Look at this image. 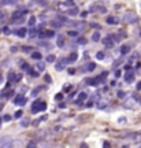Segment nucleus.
Returning <instances> with one entry per match:
<instances>
[{"instance_id": "nucleus-1", "label": "nucleus", "mask_w": 141, "mask_h": 148, "mask_svg": "<svg viewBox=\"0 0 141 148\" xmlns=\"http://www.w3.org/2000/svg\"><path fill=\"white\" fill-rule=\"evenodd\" d=\"M123 21L126 22V23H136L137 21H138V16L134 14V12H126L125 15H123Z\"/></svg>"}, {"instance_id": "nucleus-2", "label": "nucleus", "mask_w": 141, "mask_h": 148, "mask_svg": "<svg viewBox=\"0 0 141 148\" xmlns=\"http://www.w3.org/2000/svg\"><path fill=\"white\" fill-rule=\"evenodd\" d=\"M103 45H104L105 48H112L115 45V41H114V38L111 36H107L103 38Z\"/></svg>"}, {"instance_id": "nucleus-3", "label": "nucleus", "mask_w": 141, "mask_h": 148, "mask_svg": "<svg viewBox=\"0 0 141 148\" xmlns=\"http://www.w3.org/2000/svg\"><path fill=\"white\" fill-rule=\"evenodd\" d=\"M90 11H99L101 14H105V11H107V7L103 4H94L90 7Z\"/></svg>"}, {"instance_id": "nucleus-4", "label": "nucleus", "mask_w": 141, "mask_h": 148, "mask_svg": "<svg viewBox=\"0 0 141 148\" xmlns=\"http://www.w3.org/2000/svg\"><path fill=\"white\" fill-rule=\"evenodd\" d=\"M47 110V104L44 103V101H40V104L37 107H34V108H31V112L33 114H37V112H40V111H45Z\"/></svg>"}, {"instance_id": "nucleus-5", "label": "nucleus", "mask_w": 141, "mask_h": 148, "mask_svg": "<svg viewBox=\"0 0 141 148\" xmlns=\"http://www.w3.org/2000/svg\"><path fill=\"white\" fill-rule=\"evenodd\" d=\"M66 63H68V60L66 58L60 59L59 62H57V64L55 66V69L57 70V71H60V70H64V67H66Z\"/></svg>"}, {"instance_id": "nucleus-6", "label": "nucleus", "mask_w": 141, "mask_h": 148, "mask_svg": "<svg viewBox=\"0 0 141 148\" xmlns=\"http://www.w3.org/2000/svg\"><path fill=\"white\" fill-rule=\"evenodd\" d=\"M125 81L127 82V84H130V82H133L134 81V73L130 70H126V74H125Z\"/></svg>"}, {"instance_id": "nucleus-7", "label": "nucleus", "mask_w": 141, "mask_h": 148, "mask_svg": "<svg viewBox=\"0 0 141 148\" xmlns=\"http://www.w3.org/2000/svg\"><path fill=\"white\" fill-rule=\"evenodd\" d=\"M14 103H15L16 106H23V104L26 103V97L22 95H18L15 99H14Z\"/></svg>"}, {"instance_id": "nucleus-8", "label": "nucleus", "mask_w": 141, "mask_h": 148, "mask_svg": "<svg viewBox=\"0 0 141 148\" xmlns=\"http://www.w3.org/2000/svg\"><path fill=\"white\" fill-rule=\"evenodd\" d=\"M26 14V10H18V11H14L12 12V19L15 21V19H21L22 16Z\"/></svg>"}, {"instance_id": "nucleus-9", "label": "nucleus", "mask_w": 141, "mask_h": 148, "mask_svg": "<svg viewBox=\"0 0 141 148\" xmlns=\"http://www.w3.org/2000/svg\"><path fill=\"white\" fill-rule=\"evenodd\" d=\"M11 145H12V141H11L10 137L0 138V147H11Z\"/></svg>"}, {"instance_id": "nucleus-10", "label": "nucleus", "mask_w": 141, "mask_h": 148, "mask_svg": "<svg viewBox=\"0 0 141 148\" xmlns=\"http://www.w3.org/2000/svg\"><path fill=\"white\" fill-rule=\"evenodd\" d=\"M101 81H100L99 77H96V78H86V84L92 85V86H97Z\"/></svg>"}, {"instance_id": "nucleus-11", "label": "nucleus", "mask_w": 141, "mask_h": 148, "mask_svg": "<svg viewBox=\"0 0 141 148\" xmlns=\"http://www.w3.org/2000/svg\"><path fill=\"white\" fill-rule=\"evenodd\" d=\"M53 36H55V32H53V30H47V32L38 33V37H41V38H45V37H53Z\"/></svg>"}, {"instance_id": "nucleus-12", "label": "nucleus", "mask_w": 141, "mask_h": 148, "mask_svg": "<svg viewBox=\"0 0 141 148\" xmlns=\"http://www.w3.org/2000/svg\"><path fill=\"white\" fill-rule=\"evenodd\" d=\"M105 22H107L108 25H116V23L119 22V19H118V18H115V16H112V15H108Z\"/></svg>"}, {"instance_id": "nucleus-13", "label": "nucleus", "mask_w": 141, "mask_h": 148, "mask_svg": "<svg viewBox=\"0 0 141 148\" xmlns=\"http://www.w3.org/2000/svg\"><path fill=\"white\" fill-rule=\"evenodd\" d=\"M26 32H27V30L25 29V27H21V29H16V30H15V36H18V37H21V38H22V37H25V36H26Z\"/></svg>"}, {"instance_id": "nucleus-14", "label": "nucleus", "mask_w": 141, "mask_h": 148, "mask_svg": "<svg viewBox=\"0 0 141 148\" xmlns=\"http://www.w3.org/2000/svg\"><path fill=\"white\" fill-rule=\"evenodd\" d=\"M86 99H88V95H86L85 92H79L78 100H77V103H78V104H82V101H85Z\"/></svg>"}, {"instance_id": "nucleus-15", "label": "nucleus", "mask_w": 141, "mask_h": 148, "mask_svg": "<svg viewBox=\"0 0 141 148\" xmlns=\"http://www.w3.org/2000/svg\"><path fill=\"white\" fill-rule=\"evenodd\" d=\"M67 14H68V15L75 16V15H78V14H79V10L75 7V5H73V7H70V10L67 11Z\"/></svg>"}, {"instance_id": "nucleus-16", "label": "nucleus", "mask_w": 141, "mask_h": 148, "mask_svg": "<svg viewBox=\"0 0 141 148\" xmlns=\"http://www.w3.org/2000/svg\"><path fill=\"white\" fill-rule=\"evenodd\" d=\"M77 59H78V53H77V52H71V53H70V56L67 58V60H68V62H75Z\"/></svg>"}, {"instance_id": "nucleus-17", "label": "nucleus", "mask_w": 141, "mask_h": 148, "mask_svg": "<svg viewBox=\"0 0 141 148\" xmlns=\"http://www.w3.org/2000/svg\"><path fill=\"white\" fill-rule=\"evenodd\" d=\"M62 22H59L57 19H55V21H51V26L52 27H62Z\"/></svg>"}, {"instance_id": "nucleus-18", "label": "nucleus", "mask_w": 141, "mask_h": 148, "mask_svg": "<svg viewBox=\"0 0 141 148\" xmlns=\"http://www.w3.org/2000/svg\"><path fill=\"white\" fill-rule=\"evenodd\" d=\"M131 96H133V99H134V100H136L137 103H138V104L141 106V95H138L137 92H134V93H133Z\"/></svg>"}, {"instance_id": "nucleus-19", "label": "nucleus", "mask_w": 141, "mask_h": 148, "mask_svg": "<svg viewBox=\"0 0 141 148\" xmlns=\"http://www.w3.org/2000/svg\"><path fill=\"white\" fill-rule=\"evenodd\" d=\"M57 47H63V45H64V37L63 36H59L57 37Z\"/></svg>"}, {"instance_id": "nucleus-20", "label": "nucleus", "mask_w": 141, "mask_h": 148, "mask_svg": "<svg viewBox=\"0 0 141 148\" xmlns=\"http://www.w3.org/2000/svg\"><path fill=\"white\" fill-rule=\"evenodd\" d=\"M99 40H100V33H99V32H94L93 34H92V41L97 42Z\"/></svg>"}, {"instance_id": "nucleus-21", "label": "nucleus", "mask_w": 141, "mask_h": 148, "mask_svg": "<svg viewBox=\"0 0 141 148\" xmlns=\"http://www.w3.org/2000/svg\"><path fill=\"white\" fill-rule=\"evenodd\" d=\"M27 73H29V75H31V77H34V78L40 75V74H38V73L36 71V70H33V69H27Z\"/></svg>"}, {"instance_id": "nucleus-22", "label": "nucleus", "mask_w": 141, "mask_h": 148, "mask_svg": "<svg viewBox=\"0 0 141 148\" xmlns=\"http://www.w3.org/2000/svg\"><path fill=\"white\" fill-rule=\"evenodd\" d=\"M62 5H64V7H73L74 5V0H66V1H63Z\"/></svg>"}, {"instance_id": "nucleus-23", "label": "nucleus", "mask_w": 141, "mask_h": 148, "mask_svg": "<svg viewBox=\"0 0 141 148\" xmlns=\"http://www.w3.org/2000/svg\"><path fill=\"white\" fill-rule=\"evenodd\" d=\"M36 69L38 70V71H44V69H45V64L42 63V62H38V63L36 64Z\"/></svg>"}, {"instance_id": "nucleus-24", "label": "nucleus", "mask_w": 141, "mask_h": 148, "mask_svg": "<svg viewBox=\"0 0 141 148\" xmlns=\"http://www.w3.org/2000/svg\"><path fill=\"white\" fill-rule=\"evenodd\" d=\"M129 49H130V48L127 47V45H122V47H120V53H122V55H126V53L129 52Z\"/></svg>"}, {"instance_id": "nucleus-25", "label": "nucleus", "mask_w": 141, "mask_h": 148, "mask_svg": "<svg viewBox=\"0 0 141 148\" xmlns=\"http://www.w3.org/2000/svg\"><path fill=\"white\" fill-rule=\"evenodd\" d=\"M31 58L36 59V60H40V59H41V53L37 52V51H34V52L31 53Z\"/></svg>"}, {"instance_id": "nucleus-26", "label": "nucleus", "mask_w": 141, "mask_h": 148, "mask_svg": "<svg viewBox=\"0 0 141 148\" xmlns=\"http://www.w3.org/2000/svg\"><path fill=\"white\" fill-rule=\"evenodd\" d=\"M27 23H29V26H34V23H36V16L31 15L30 18H29V21H27Z\"/></svg>"}, {"instance_id": "nucleus-27", "label": "nucleus", "mask_w": 141, "mask_h": 148, "mask_svg": "<svg viewBox=\"0 0 141 148\" xmlns=\"http://www.w3.org/2000/svg\"><path fill=\"white\" fill-rule=\"evenodd\" d=\"M55 59H56V56H55L53 53H51V55H48V56H47V62H49V63H51V62H55Z\"/></svg>"}, {"instance_id": "nucleus-28", "label": "nucleus", "mask_w": 141, "mask_h": 148, "mask_svg": "<svg viewBox=\"0 0 141 148\" xmlns=\"http://www.w3.org/2000/svg\"><path fill=\"white\" fill-rule=\"evenodd\" d=\"M96 58L99 59V60H103V59L105 58V55H104V52H101V51H100V52H97L96 53Z\"/></svg>"}, {"instance_id": "nucleus-29", "label": "nucleus", "mask_w": 141, "mask_h": 148, "mask_svg": "<svg viewBox=\"0 0 141 148\" xmlns=\"http://www.w3.org/2000/svg\"><path fill=\"white\" fill-rule=\"evenodd\" d=\"M94 67H96V64L94 63H89L88 66H86V71H93Z\"/></svg>"}, {"instance_id": "nucleus-30", "label": "nucleus", "mask_w": 141, "mask_h": 148, "mask_svg": "<svg viewBox=\"0 0 141 148\" xmlns=\"http://www.w3.org/2000/svg\"><path fill=\"white\" fill-rule=\"evenodd\" d=\"M77 44H81V45H82V44H86L85 37H78V38H77Z\"/></svg>"}, {"instance_id": "nucleus-31", "label": "nucleus", "mask_w": 141, "mask_h": 148, "mask_svg": "<svg viewBox=\"0 0 141 148\" xmlns=\"http://www.w3.org/2000/svg\"><path fill=\"white\" fill-rule=\"evenodd\" d=\"M0 96H7V97L14 96V90H8V92H4V93H0Z\"/></svg>"}, {"instance_id": "nucleus-32", "label": "nucleus", "mask_w": 141, "mask_h": 148, "mask_svg": "<svg viewBox=\"0 0 141 148\" xmlns=\"http://www.w3.org/2000/svg\"><path fill=\"white\" fill-rule=\"evenodd\" d=\"M67 34L68 36H71V37H77L78 36V32H77V30H68Z\"/></svg>"}, {"instance_id": "nucleus-33", "label": "nucleus", "mask_w": 141, "mask_h": 148, "mask_svg": "<svg viewBox=\"0 0 141 148\" xmlns=\"http://www.w3.org/2000/svg\"><path fill=\"white\" fill-rule=\"evenodd\" d=\"M37 36V30L36 29H30L29 30V37H36Z\"/></svg>"}, {"instance_id": "nucleus-34", "label": "nucleus", "mask_w": 141, "mask_h": 148, "mask_svg": "<svg viewBox=\"0 0 141 148\" xmlns=\"http://www.w3.org/2000/svg\"><path fill=\"white\" fill-rule=\"evenodd\" d=\"M44 81H45V82H48V84H49V82H52L51 75H49V74H45V75H44Z\"/></svg>"}, {"instance_id": "nucleus-35", "label": "nucleus", "mask_w": 141, "mask_h": 148, "mask_svg": "<svg viewBox=\"0 0 141 148\" xmlns=\"http://www.w3.org/2000/svg\"><path fill=\"white\" fill-rule=\"evenodd\" d=\"M36 145H37L36 141H30V143H27V144H26V147H27V148H34Z\"/></svg>"}, {"instance_id": "nucleus-36", "label": "nucleus", "mask_w": 141, "mask_h": 148, "mask_svg": "<svg viewBox=\"0 0 141 148\" xmlns=\"http://www.w3.org/2000/svg\"><path fill=\"white\" fill-rule=\"evenodd\" d=\"M22 114H23V112H22V110H18L15 114H14V116H15L16 119H18V118H21V116H22Z\"/></svg>"}, {"instance_id": "nucleus-37", "label": "nucleus", "mask_w": 141, "mask_h": 148, "mask_svg": "<svg viewBox=\"0 0 141 148\" xmlns=\"http://www.w3.org/2000/svg\"><path fill=\"white\" fill-rule=\"evenodd\" d=\"M22 51H23V52H30V51H31V47H27V45H25V47H22Z\"/></svg>"}, {"instance_id": "nucleus-38", "label": "nucleus", "mask_w": 141, "mask_h": 148, "mask_svg": "<svg viewBox=\"0 0 141 148\" xmlns=\"http://www.w3.org/2000/svg\"><path fill=\"white\" fill-rule=\"evenodd\" d=\"M125 96H126V93L123 92V90H119V92H118V97H120V99H123Z\"/></svg>"}, {"instance_id": "nucleus-39", "label": "nucleus", "mask_w": 141, "mask_h": 148, "mask_svg": "<svg viewBox=\"0 0 141 148\" xmlns=\"http://www.w3.org/2000/svg\"><path fill=\"white\" fill-rule=\"evenodd\" d=\"M21 125H22V126H27V125H29V119H22Z\"/></svg>"}, {"instance_id": "nucleus-40", "label": "nucleus", "mask_w": 141, "mask_h": 148, "mask_svg": "<svg viewBox=\"0 0 141 148\" xmlns=\"http://www.w3.org/2000/svg\"><path fill=\"white\" fill-rule=\"evenodd\" d=\"M55 99H56V100H62V99H63V93H56V95H55Z\"/></svg>"}, {"instance_id": "nucleus-41", "label": "nucleus", "mask_w": 141, "mask_h": 148, "mask_svg": "<svg viewBox=\"0 0 141 148\" xmlns=\"http://www.w3.org/2000/svg\"><path fill=\"white\" fill-rule=\"evenodd\" d=\"M36 3H38L41 5H47V0H36Z\"/></svg>"}, {"instance_id": "nucleus-42", "label": "nucleus", "mask_w": 141, "mask_h": 148, "mask_svg": "<svg viewBox=\"0 0 141 148\" xmlns=\"http://www.w3.org/2000/svg\"><path fill=\"white\" fill-rule=\"evenodd\" d=\"M8 79H11V81L14 79V81H15V73H10V74H8Z\"/></svg>"}, {"instance_id": "nucleus-43", "label": "nucleus", "mask_w": 141, "mask_h": 148, "mask_svg": "<svg viewBox=\"0 0 141 148\" xmlns=\"http://www.w3.org/2000/svg\"><path fill=\"white\" fill-rule=\"evenodd\" d=\"M3 33H4V34H11V30H10V29H8L7 26H5L4 29H3Z\"/></svg>"}, {"instance_id": "nucleus-44", "label": "nucleus", "mask_w": 141, "mask_h": 148, "mask_svg": "<svg viewBox=\"0 0 141 148\" xmlns=\"http://www.w3.org/2000/svg\"><path fill=\"white\" fill-rule=\"evenodd\" d=\"M3 121H4V122H10L11 121V116L10 115H4V116H3Z\"/></svg>"}, {"instance_id": "nucleus-45", "label": "nucleus", "mask_w": 141, "mask_h": 148, "mask_svg": "<svg viewBox=\"0 0 141 148\" xmlns=\"http://www.w3.org/2000/svg\"><path fill=\"white\" fill-rule=\"evenodd\" d=\"M71 86H73V85H64V92H68V90L71 89Z\"/></svg>"}, {"instance_id": "nucleus-46", "label": "nucleus", "mask_w": 141, "mask_h": 148, "mask_svg": "<svg viewBox=\"0 0 141 148\" xmlns=\"http://www.w3.org/2000/svg\"><path fill=\"white\" fill-rule=\"evenodd\" d=\"M38 104H40V100H36L34 103H33V104H31V108H34V107H37Z\"/></svg>"}, {"instance_id": "nucleus-47", "label": "nucleus", "mask_w": 141, "mask_h": 148, "mask_svg": "<svg viewBox=\"0 0 141 148\" xmlns=\"http://www.w3.org/2000/svg\"><path fill=\"white\" fill-rule=\"evenodd\" d=\"M22 74H15V81H21Z\"/></svg>"}, {"instance_id": "nucleus-48", "label": "nucleus", "mask_w": 141, "mask_h": 148, "mask_svg": "<svg viewBox=\"0 0 141 148\" xmlns=\"http://www.w3.org/2000/svg\"><path fill=\"white\" fill-rule=\"evenodd\" d=\"M67 73L70 74V75H73V74H75V70H74V69H68V70H67Z\"/></svg>"}, {"instance_id": "nucleus-49", "label": "nucleus", "mask_w": 141, "mask_h": 148, "mask_svg": "<svg viewBox=\"0 0 141 148\" xmlns=\"http://www.w3.org/2000/svg\"><path fill=\"white\" fill-rule=\"evenodd\" d=\"M4 18H5V14L3 12V11H0V21H1V19H4Z\"/></svg>"}, {"instance_id": "nucleus-50", "label": "nucleus", "mask_w": 141, "mask_h": 148, "mask_svg": "<svg viewBox=\"0 0 141 148\" xmlns=\"http://www.w3.org/2000/svg\"><path fill=\"white\" fill-rule=\"evenodd\" d=\"M119 77H120V71L116 70V71H115V78H119Z\"/></svg>"}, {"instance_id": "nucleus-51", "label": "nucleus", "mask_w": 141, "mask_h": 148, "mask_svg": "<svg viewBox=\"0 0 141 148\" xmlns=\"http://www.w3.org/2000/svg\"><path fill=\"white\" fill-rule=\"evenodd\" d=\"M136 88H137V90H141V81H138V82H137Z\"/></svg>"}, {"instance_id": "nucleus-52", "label": "nucleus", "mask_w": 141, "mask_h": 148, "mask_svg": "<svg viewBox=\"0 0 141 148\" xmlns=\"http://www.w3.org/2000/svg\"><path fill=\"white\" fill-rule=\"evenodd\" d=\"M79 14H81V16H82V18H85V16L88 15V12H86V11H82V12H79Z\"/></svg>"}, {"instance_id": "nucleus-53", "label": "nucleus", "mask_w": 141, "mask_h": 148, "mask_svg": "<svg viewBox=\"0 0 141 148\" xmlns=\"http://www.w3.org/2000/svg\"><path fill=\"white\" fill-rule=\"evenodd\" d=\"M22 69H25V70H27V69H29V67H27V64H26V63H23V64H22Z\"/></svg>"}, {"instance_id": "nucleus-54", "label": "nucleus", "mask_w": 141, "mask_h": 148, "mask_svg": "<svg viewBox=\"0 0 141 148\" xmlns=\"http://www.w3.org/2000/svg\"><path fill=\"white\" fill-rule=\"evenodd\" d=\"M103 147H110V143H107V141H104V143H103Z\"/></svg>"}, {"instance_id": "nucleus-55", "label": "nucleus", "mask_w": 141, "mask_h": 148, "mask_svg": "<svg viewBox=\"0 0 141 148\" xmlns=\"http://www.w3.org/2000/svg\"><path fill=\"white\" fill-rule=\"evenodd\" d=\"M92 27H97V29H99V23H92Z\"/></svg>"}, {"instance_id": "nucleus-56", "label": "nucleus", "mask_w": 141, "mask_h": 148, "mask_svg": "<svg viewBox=\"0 0 141 148\" xmlns=\"http://www.w3.org/2000/svg\"><path fill=\"white\" fill-rule=\"evenodd\" d=\"M125 119H126V118H123V116H122V118H119V122H120V123H123V122H125Z\"/></svg>"}, {"instance_id": "nucleus-57", "label": "nucleus", "mask_w": 141, "mask_h": 148, "mask_svg": "<svg viewBox=\"0 0 141 148\" xmlns=\"http://www.w3.org/2000/svg\"><path fill=\"white\" fill-rule=\"evenodd\" d=\"M3 82V75H0V84Z\"/></svg>"}, {"instance_id": "nucleus-58", "label": "nucleus", "mask_w": 141, "mask_h": 148, "mask_svg": "<svg viewBox=\"0 0 141 148\" xmlns=\"http://www.w3.org/2000/svg\"><path fill=\"white\" fill-rule=\"evenodd\" d=\"M1 108H3V104H1V103H0V110H1Z\"/></svg>"}, {"instance_id": "nucleus-59", "label": "nucleus", "mask_w": 141, "mask_h": 148, "mask_svg": "<svg viewBox=\"0 0 141 148\" xmlns=\"http://www.w3.org/2000/svg\"><path fill=\"white\" fill-rule=\"evenodd\" d=\"M0 123H1V119H0Z\"/></svg>"}]
</instances>
